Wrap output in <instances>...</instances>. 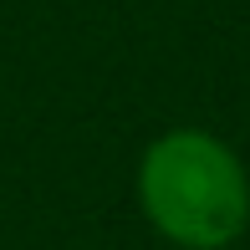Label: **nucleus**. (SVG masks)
I'll use <instances>...</instances> for the list:
<instances>
[{"label": "nucleus", "instance_id": "f257e3e1", "mask_svg": "<svg viewBox=\"0 0 250 250\" xmlns=\"http://www.w3.org/2000/svg\"><path fill=\"white\" fill-rule=\"evenodd\" d=\"M143 220L179 250H225L250 225V174L204 128H168L138 158Z\"/></svg>", "mask_w": 250, "mask_h": 250}]
</instances>
